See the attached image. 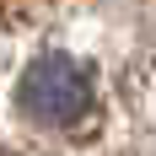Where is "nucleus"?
<instances>
[{"instance_id":"1","label":"nucleus","mask_w":156,"mask_h":156,"mask_svg":"<svg viewBox=\"0 0 156 156\" xmlns=\"http://www.w3.org/2000/svg\"><path fill=\"white\" fill-rule=\"evenodd\" d=\"M16 108L22 119L43 129H59V135H76L97 119V86H92V70L65 54H43L32 59L16 81Z\"/></svg>"},{"instance_id":"2","label":"nucleus","mask_w":156,"mask_h":156,"mask_svg":"<svg viewBox=\"0 0 156 156\" xmlns=\"http://www.w3.org/2000/svg\"><path fill=\"white\" fill-rule=\"evenodd\" d=\"M0 156H22V151H0Z\"/></svg>"}]
</instances>
